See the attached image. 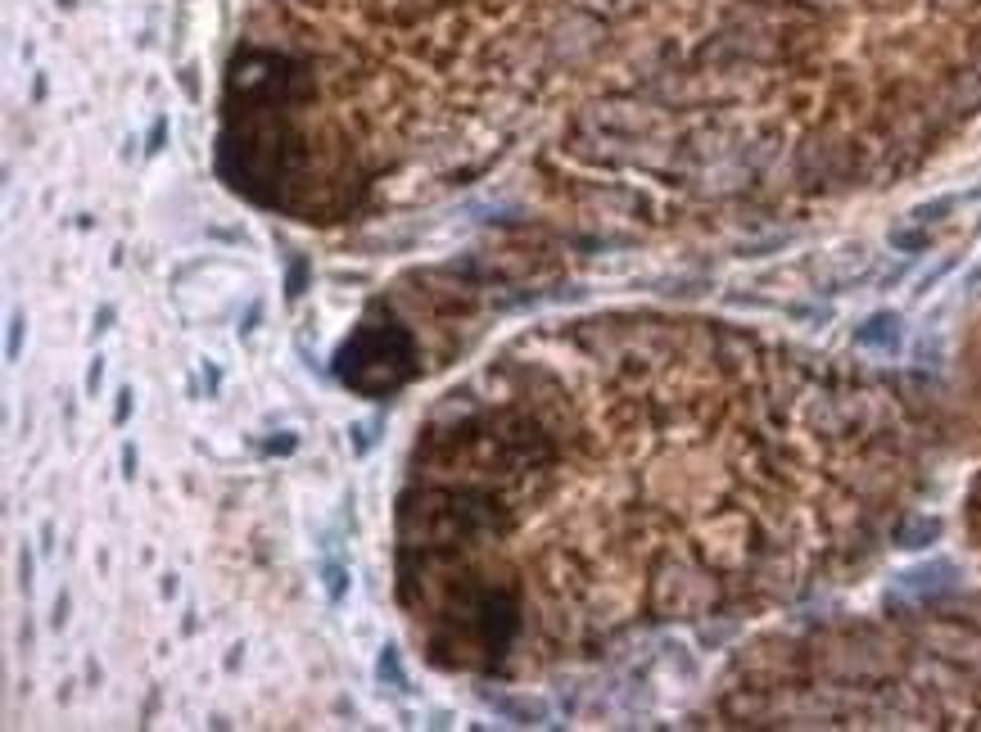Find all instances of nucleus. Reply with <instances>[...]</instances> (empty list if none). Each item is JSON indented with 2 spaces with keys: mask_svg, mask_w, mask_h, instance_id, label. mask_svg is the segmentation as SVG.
Masks as SVG:
<instances>
[{
  "mask_svg": "<svg viewBox=\"0 0 981 732\" xmlns=\"http://www.w3.org/2000/svg\"><path fill=\"white\" fill-rule=\"evenodd\" d=\"M416 371V344L403 326H358L335 353V376L362 398H385Z\"/></svg>",
  "mask_w": 981,
  "mask_h": 732,
  "instance_id": "1",
  "label": "nucleus"
},
{
  "mask_svg": "<svg viewBox=\"0 0 981 732\" xmlns=\"http://www.w3.org/2000/svg\"><path fill=\"white\" fill-rule=\"evenodd\" d=\"M900 317L896 312H873V317L864 321V326L855 330V344H864V348H896L900 344Z\"/></svg>",
  "mask_w": 981,
  "mask_h": 732,
  "instance_id": "2",
  "label": "nucleus"
},
{
  "mask_svg": "<svg viewBox=\"0 0 981 732\" xmlns=\"http://www.w3.org/2000/svg\"><path fill=\"white\" fill-rule=\"evenodd\" d=\"M954 204H959V195H941V199H932V204H918V208H914V213H909V217H914L918 226H932L936 217H945V213H950Z\"/></svg>",
  "mask_w": 981,
  "mask_h": 732,
  "instance_id": "3",
  "label": "nucleus"
},
{
  "mask_svg": "<svg viewBox=\"0 0 981 732\" xmlns=\"http://www.w3.org/2000/svg\"><path fill=\"white\" fill-rule=\"evenodd\" d=\"M936 534H941V520H918V525H909L900 534V547H927Z\"/></svg>",
  "mask_w": 981,
  "mask_h": 732,
  "instance_id": "4",
  "label": "nucleus"
},
{
  "mask_svg": "<svg viewBox=\"0 0 981 732\" xmlns=\"http://www.w3.org/2000/svg\"><path fill=\"white\" fill-rule=\"evenodd\" d=\"M927 240H932V235H927V226H918V231H891V244H896V249H905V254H918V249H927Z\"/></svg>",
  "mask_w": 981,
  "mask_h": 732,
  "instance_id": "5",
  "label": "nucleus"
},
{
  "mask_svg": "<svg viewBox=\"0 0 981 732\" xmlns=\"http://www.w3.org/2000/svg\"><path fill=\"white\" fill-rule=\"evenodd\" d=\"M954 267H959V258H945V263H941V267H932V272H927V276H923V281H918V290H914V294H918V299H923V294H932V290H936V285H941V281H945V276H950V272H954Z\"/></svg>",
  "mask_w": 981,
  "mask_h": 732,
  "instance_id": "6",
  "label": "nucleus"
},
{
  "mask_svg": "<svg viewBox=\"0 0 981 732\" xmlns=\"http://www.w3.org/2000/svg\"><path fill=\"white\" fill-rule=\"evenodd\" d=\"M321 574H326V592H331V601H340V592H344V570H340L335 561H326V570H321Z\"/></svg>",
  "mask_w": 981,
  "mask_h": 732,
  "instance_id": "7",
  "label": "nucleus"
},
{
  "mask_svg": "<svg viewBox=\"0 0 981 732\" xmlns=\"http://www.w3.org/2000/svg\"><path fill=\"white\" fill-rule=\"evenodd\" d=\"M19 339H23V317H14L10 321V344H5V357H10V362L19 357Z\"/></svg>",
  "mask_w": 981,
  "mask_h": 732,
  "instance_id": "8",
  "label": "nucleus"
},
{
  "mask_svg": "<svg viewBox=\"0 0 981 732\" xmlns=\"http://www.w3.org/2000/svg\"><path fill=\"white\" fill-rule=\"evenodd\" d=\"M100 376H104V366H100V357H95L91 371H86V394H95V389H100Z\"/></svg>",
  "mask_w": 981,
  "mask_h": 732,
  "instance_id": "9",
  "label": "nucleus"
},
{
  "mask_svg": "<svg viewBox=\"0 0 981 732\" xmlns=\"http://www.w3.org/2000/svg\"><path fill=\"white\" fill-rule=\"evenodd\" d=\"M127 412H132V389H123V394H118V412H114V421L123 425V421H127Z\"/></svg>",
  "mask_w": 981,
  "mask_h": 732,
  "instance_id": "10",
  "label": "nucleus"
},
{
  "mask_svg": "<svg viewBox=\"0 0 981 732\" xmlns=\"http://www.w3.org/2000/svg\"><path fill=\"white\" fill-rule=\"evenodd\" d=\"M163 132H168V122L159 118V122H154V132H150V154H154V150H163V145H159V141H163Z\"/></svg>",
  "mask_w": 981,
  "mask_h": 732,
  "instance_id": "11",
  "label": "nucleus"
},
{
  "mask_svg": "<svg viewBox=\"0 0 981 732\" xmlns=\"http://www.w3.org/2000/svg\"><path fill=\"white\" fill-rule=\"evenodd\" d=\"M977 235H981V226H977Z\"/></svg>",
  "mask_w": 981,
  "mask_h": 732,
  "instance_id": "12",
  "label": "nucleus"
}]
</instances>
